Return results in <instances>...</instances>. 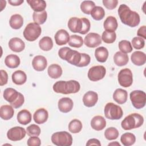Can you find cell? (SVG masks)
Masks as SVG:
<instances>
[{
	"label": "cell",
	"mask_w": 146,
	"mask_h": 146,
	"mask_svg": "<svg viewBox=\"0 0 146 146\" xmlns=\"http://www.w3.org/2000/svg\"><path fill=\"white\" fill-rule=\"evenodd\" d=\"M91 61V58L90 55L86 53H81V60L78 64V67H83L87 66L89 64Z\"/></svg>",
	"instance_id": "46"
},
{
	"label": "cell",
	"mask_w": 146,
	"mask_h": 146,
	"mask_svg": "<svg viewBox=\"0 0 146 146\" xmlns=\"http://www.w3.org/2000/svg\"><path fill=\"white\" fill-rule=\"evenodd\" d=\"M120 141L121 143L125 146L132 145L135 143L136 137L132 133L126 132L121 136Z\"/></svg>",
	"instance_id": "35"
},
{
	"label": "cell",
	"mask_w": 146,
	"mask_h": 146,
	"mask_svg": "<svg viewBox=\"0 0 146 146\" xmlns=\"http://www.w3.org/2000/svg\"><path fill=\"white\" fill-rule=\"evenodd\" d=\"M1 81H0V86H2L6 84L7 83L8 80V75L6 71L3 70H1Z\"/></svg>",
	"instance_id": "51"
},
{
	"label": "cell",
	"mask_w": 146,
	"mask_h": 146,
	"mask_svg": "<svg viewBox=\"0 0 146 146\" xmlns=\"http://www.w3.org/2000/svg\"><path fill=\"white\" fill-rule=\"evenodd\" d=\"M74 103L71 99L67 97L62 98L58 101V106L59 111L63 113H67L71 111Z\"/></svg>",
	"instance_id": "14"
},
{
	"label": "cell",
	"mask_w": 146,
	"mask_h": 146,
	"mask_svg": "<svg viewBox=\"0 0 146 146\" xmlns=\"http://www.w3.org/2000/svg\"><path fill=\"white\" fill-rule=\"evenodd\" d=\"M70 35L68 33L64 30L60 29L58 30L54 36L56 43L58 45L62 46L67 44L70 40Z\"/></svg>",
	"instance_id": "15"
},
{
	"label": "cell",
	"mask_w": 146,
	"mask_h": 146,
	"mask_svg": "<svg viewBox=\"0 0 146 146\" xmlns=\"http://www.w3.org/2000/svg\"><path fill=\"white\" fill-rule=\"evenodd\" d=\"M119 133L117 129L114 127H110L105 130L104 136L108 140L116 139L119 136Z\"/></svg>",
	"instance_id": "41"
},
{
	"label": "cell",
	"mask_w": 146,
	"mask_h": 146,
	"mask_svg": "<svg viewBox=\"0 0 146 146\" xmlns=\"http://www.w3.org/2000/svg\"><path fill=\"white\" fill-rule=\"evenodd\" d=\"M118 14L122 23L129 27H136L140 23V19L139 14L136 11H132L125 4L120 5Z\"/></svg>",
	"instance_id": "1"
},
{
	"label": "cell",
	"mask_w": 146,
	"mask_h": 146,
	"mask_svg": "<svg viewBox=\"0 0 146 146\" xmlns=\"http://www.w3.org/2000/svg\"><path fill=\"white\" fill-rule=\"evenodd\" d=\"M103 5L109 10L115 9L118 3L117 0H103L102 1Z\"/></svg>",
	"instance_id": "49"
},
{
	"label": "cell",
	"mask_w": 146,
	"mask_h": 146,
	"mask_svg": "<svg viewBox=\"0 0 146 146\" xmlns=\"http://www.w3.org/2000/svg\"><path fill=\"white\" fill-rule=\"evenodd\" d=\"M106 73V70L103 66H93L88 71V78L91 81H98L104 77Z\"/></svg>",
	"instance_id": "9"
},
{
	"label": "cell",
	"mask_w": 146,
	"mask_h": 146,
	"mask_svg": "<svg viewBox=\"0 0 146 146\" xmlns=\"http://www.w3.org/2000/svg\"><path fill=\"white\" fill-rule=\"evenodd\" d=\"M91 126L96 131H101L106 126V119L102 116H95L91 121Z\"/></svg>",
	"instance_id": "19"
},
{
	"label": "cell",
	"mask_w": 146,
	"mask_h": 146,
	"mask_svg": "<svg viewBox=\"0 0 146 146\" xmlns=\"http://www.w3.org/2000/svg\"><path fill=\"white\" fill-rule=\"evenodd\" d=\"M104 115L106 118L110 120H119L123 115L121 108L113 103H108L104 107Z\"/></svg>",
	"instance_id": "6"
},
{
	"label": "cell",
	"mask_w": 146,
	"mask_h": 146,
	"mask_svg": "<svg viewBox=\"0 0 146 146\" xmlns=\"http://www.w3.org/2000/svg\"><path fill=\"white\" fill-rule=\"evenodd\" d=\"M17 120L19 123L26 125L31 121V114L27 110H22L17 114Z\"/></svg>",
	"instance_id": "23"
},
{
	"label": "cell",
	"mask_w": 146,
	"mask_h": 146,
	"mask_svg": "<svg viewBox=\"0 0 146 146\" xmlns=\"http://www.w3.org/2000/svg\"><path fill=\"white\" fill-rule=\"evenodd\" d=\"M52 88L53 90L56 93L70 94L78 92L80 90V85L78 81L74 80H60L55 83Z\"/></svg>",
	"instance_id": "2"
},
{
	"label": "cell",
	"mask_w": 146,
	"mask_h": 146,
	"mask_svg": "<svg viewBox=\"0 0 146 146\" xmlns=\"http://www.w3.org/2000/svg\"><path fill=\"white\" fill-rule=\"evenodd\" d=\"M144 123L143 116L139 113H133L126 116L121 121V127L125 130H130L140 127Z\"/></svg>",
	"instance_id": "3"
},
{
	"label": "cell",
	"mask_w": 146,
	"mask_h": 146,
	"mask_svg": "<svg viewBox=\"0 0 146 146\" xmlns=\"http://www.w3.org/2000/svg\"><path fill=\"white\" fill-rule=\"evenodd\" d=\"M32 66L35 70L42 71L45 70L47 66V59L42 55H36L33 59Z\"/></svg>",
	"instance_id": "13"
},
{
	"label": "cell",
	"mask_w": 146,
	"mask_h": 146,
	"mask_svg": "<svg viewBox=\"0 0 146 146\" xmlns=\"http://www.w3.org/2000/svg\"><path fill=\"white\" fill-rule=\"evenodd\" d=\"M75 51V50H73L68 47H64L59 49L58 51V55L62 59L68 62L71 59Z\"/></svg>",
	"instance_id": "33"
},
{
	"label": "cell",
	"mask_w": 146,
	"mask_h": 146,
	"mask_svg": "<svg viewBox=\"0 0 146 146\" xmlns=\"http://www.w3.org/2000/svg\"><path fill=\"white\" fill-rule=\"evenodd\" d=\"M14 111L11 106L3 105L0 108V116L3 120L10 119L14 115Z\"/></svg>",
	"instance_id": "24"
},
{
	"label": "cell",
	"mask_w": 146,
	"mask_h": 146,
	"mask_svg": "<svg viewBox=\"0 0 146 146\" xmlns=\"http://www.w3.org/2000/svg\"><path fill=\"white\" fill-rule=\"evenodd\" d=\"M26 133L29 136H38L40 133V128L38 125L33 124L27 127Z\"/></svg>",
	"instance_id": "44"
},
{
	"label": "cell",
	"mask_w": 146,
	"mask_h": 146,
	"mask_svg": "<svg viewBox=\"0 0 146 146\" xmlns=\"http://www.w3.org/2000/svg\"><path fill=\"white\" fill-rule=\"evenodd\" d=\"M81 19H82L83 25H82V29L81 31L80 32V34L83 35V34H86L89 31L91 27V24H90V21L86 18H82Z\"/></svg>",
	"instance_id": "47"
},
{
	"label": "cell",
	"mask_w": 146,
	"mask_h": 146,
	"mask_svg": "<svg viewBox=\"0 0 146 146\" xmlns=\"http://www.w3.org/2000/svg\"><path fill=\"white\" fill-rule=\"evenodd\" d=\"M19 93L13 88H7L3 92V98L10 104L17 100Z\"/></svg>",
	"instance_id": "25"
},
{
	"label": "cell",
	"mask_w": 146,
	"mask_h": 146,
	"mask_svg": "<svg viewBox=\"0 0 146 146\" xmlns=\"http://www.w3.org/2000/svg\"><path fill=\"white\" fill-rule=\"evenodd\" d=\"M98 100V95L96 92L89 91L87 92L83 97V102L85 106L91 107L94 106Z\"/></svg>",
	"instance_id": "12"
},
{
	"label": "cell",
	"mask_w": 146,
	"mask_h": 146,
	"mask_svg": "<svg viewBox=\"0 0 146 146\" xmlns=\"http://www.w3.org/2000/svg\"><path fill=\"white\" fill-rule=\"evenodd\" d=\"M130 100L133 106L136 109L143 108L146 103V94L141 90H135L130 93Z\"/></svg>",
	"instance_id": "7"
},
{
	"label": "cell",
	"mask_w": 146,
	"mask_h": 146,
	"mask_svg": "<svg viewBox=\"0 0 146 146\" xmlns=\"http://www.w3.org/2000/svg\"><path fill=\"white\" fill-rule=\"evenodd\" d=\"M9 47L11 50L16 52L22 51L25 47V42L19 38H13L9 42Z\"/></svg>",
	"instance_id": "16"
},
{
	"label": "cell",
	"mask_w": 146,
	"mask_h": 146,
	"mask_svg": "<svg viewBox=\"0 0 146 146\" xmlns=\"http://www.w3.org/2000/svg\"><path fill=\"white\" fill-rule=\"evenodd\" d=\"M9 24L12 29L16 30L19 29L23 25V19L22 17L18 14H14L10 18Z\"/></svg>",
	"instance_id": "30"
},
{
	"label": "cell",
	"mask_w": 146,
	"mask_h": 146,
	"mask_svg": "<svg viewBox=\"0 0 146 146\" xmlns=\"http://www.w3.org/2000/svg\"><path fill=\"white\" fill-rule=\"evenodd\" d=\"M119 48L123 53L127 54L131 52L132 50V46L130 42L127 40H122L119 42Z\"/></svg>",
	"instance_id": "42"
},
{
	"label": "cell",
	"mask_w": 146,
	"mask_h": 146,
	"mask_svg": "<svg viewBox=\"0 0 146 146\" xmlns=\"http://www.w3.org/2000/svg\"><path fill=\"white\" fill-rule=\"evenodd\" d=\"M83 39L82 36L77 35H72L70 37L69 46L76 48H79L83 46Z\"/></svg>",
	"instance_id": "39"
},
{
	"label": "cell",
	"mask_w": 146,
	"mask_h": 146,
	"mask_svg": "<svg viewBox=\"0 0 146 146\" xmlns=\"http://www.w3.org/2000/svg\"><path fill=\"white\" fill-rule=\"evenodd\" d=\"M24 102H25L24 96L21 93H19V95L18 98L17 99V100L14 101L13 103H10V105L14 108H18L23 105V104L24 103Z\"/></svg>",
	"instance_id": "48"
},
{
	"label": "cell",
	"mask_w": 146,
	"mask_h": 146,
	"mask_svg": "<svg viewBox=\"0 0 146 146\" xmlns=\"http://www.w3.org/2000/svg\"><path fill=\"white\" fill-rule=\"evenodd\" d=\"M95 56L96 60L101 63L105 62L108 57V51L104 47H99L95 51Z\"/></svg>",
	"instance_id": "29"
},
{
	"label": "cell",
	"mask_w": 146,
	"mask_h": 146,
	"mask_svg": "<svg viewBox=\"0 0 146 146\" xmlns=\"http://www.w3.org/2000/svg\"><path fill=\"white\" fill-rule=\"evenodd\" d=\"M9 3L12 6H19L23 3V0H9Z\"/></svg>",
	"instance_id": "54"
},
{
	"label": "cell",
	"mask_w": 146,
	"mask_h": 146,
	"mask_svg": "<svg viewBox=\"0 0 146 146\" xmlns=\"http://www.w3.org/2000/svg\"><path fill=\"white\" fill-rule=\"evenodd\" d=\"M27 2L35 12L43 11L46 7V3L43 0H27Z\"/></svg>",
	"instance_id": "27"
},
{
	"label": "cell",
	"mask_w": 146,
	"mask_h": 146,
	"mask_svg": "<svg viewBox=\"0 0 146 146\" xmlns=\"http://www.w3.org/2000/svg\"><path fill=\"white\" fill-rule=\"evenodd\" d=\"M12 80L17 85H22L24 84L27 80V75L26 73L22 70L15 71L12 74Z\"/></svg>",
	"instance_id": "26"
},
{
	"label": "cell",
	"mask_w": 146,
	"mask_h": 146,
	"mask_svg": "<svg viewBox=\"0 0 146 146\" xmlns=\"http://www.w3.org/2000/svg\"><path fill=\"white\" fill-rule=\"evenodd\" d=\"M115 63L118 66H123L127 64L129 60L128 56L121 51H117L113 56Z\"/></svg>",
	"instance_id": "32"
},
{
	"label": "cell",
	"mask_w": 146,
	"mask_h": 146,
	"mask_svg": "<svg viewBox=\"0 0 146 146\" xmlns=\"http://www.w3.org/2000/svg\"><path fill=\"white\" fill-rule=\"evenodd\" d=\"M117 79L119 84L124 87L131 86L133 82L132 72L129 68L121 70L117 75Z\"/></svg>",
	"instance_id": "8"
},
{
	"label": "cell",
	"mask_w": 146,
	"mask_h": 146,
	"mask_svg": "<svg viewBox=\"0 0 146 146\" xmlns=\"http://www.w3.org/2000/svg\"><path fill=\"white\" fill-rule=\"evenodd\" d=\"M47 17V14L46 11L44 10L40 12H35L34 11L33 14V21L35 23H37L38 25H42L43 24Z\"/></svg>",
	"instance_id": "36"
},
{
	"label": "cell",
	"mask_w": 146,
	"mask_h": 146,
	"mask_svg": "<svg viewBox=\"0 0 146 146\" xmlns=\"http://www.w3.org/2000/svg\"><path fill=\"white\" fill-rule=\"evenodd\" d=\"M95 7V4L92 1H84L80 5L81 10L83 13L86 14H90Z\"/></svg>",
	"instance_id": "40"
},
{
	"label": "cell",
	"mask_w": 146,
	"mask_h": 146,
	"mask_svg": "<svg viewBox=\"0 0 146 146\" xmlns=\"http://www.w3.org/2000/svg\"><path fill=\"white\" fill-rule=\"evenodd\" d=\"M102 39L106 43H113L116 38V34L115 32L104 31L102 35Z\"/></svg>",
	"instance_id": "43"
},
{
	"label": "cell",
	"mask_w": 146,
	"mask_h": 146,
	"mask_svg": "<svg viewBox=\"0 0 146 146\" xmlns=\"http://www.w3.org/2000/svg\"><path fill=\"white\" fill-rule=\"evenodd\" d=\"M27 144L29 146H39L41 144V141L38 136H31L28 139Z\"/></svg>",
	"instance_id": "50"
},
{
	"label": "cell",
	"mask_w": 146,
	"mask_h": 146,
	"mask_svg": "<svg viewBox=\"0 0 146 146\" xmlns=\"http://www.w3.org/2000/svg\"><path fill=\"white\" fill-rule=\"evenodd\" d=\"M92 18L96 21L102 19L105 15L104 9L101 6H95L90 14Z\"/></svg>",
	"instance_id": "38"
},
{
	"label": "cell",
	"mask_w": 146,
	"mask_h": 146,
	"mask_svg": "<svg viewBox=\"0 0 146 146\" xmlns=\"http://www.w3.org/2000/svg\"><path fill=\"white\" fill-rule=\"evenodd\" d=\"M47 73L51 78L57 79L62 75V69L59 65L57 64H52L48 67Z\"/></svg>",
	"instance_id": "28"
},
{
	"label": "cell",
	"mask_w": 146,
	"mask_h": 146,
	"mask_svg": "<svg viewBox=\"0 0 146 146\" xmlns=\"http://www.w3.org/2000/svg\"><path fill=\"white\" fill-rule=\"evenodd\" d=\"M52 143L57 146H70L72 143V137L66 131L54 133L51 137Z\"/></svg>",
	"instance_id": "4"
},
{
	"label": "cell",
	"mask_w": 146,
	"mask_h": 146,
	"mask_svg": "<svg viewBox=\"0 0 146 146\" xmlns=\"http://www.w3.org/2000/svg\"><path fill=\"white\" fill-rule=\"evenodd\" d=\"M82 123L79 120L73 119L68 124V129L71 133H77L82 130Z\"/></svg>",
	"instance_id": "37"
},
{
	"label": "cell",
	"mask_w": 146,
	"mask_h": 146,
	"mask_svg": "<svg viewBox=\"0 0 146 146\" xmlns=\"http://www.w3.org/2000/svg\"><path fill=\"white\" fill-rule=\"evenodd\" d=\"M132 62L136 66H142L146 61L145 54L142 51H136L132 53L131 56Z\"/></svg>",
	"instance_id": "21"
},
{
	"label": "cell",
	"mask_w": 146,
	"mask_h": 146,
	"mask_svg": "<svg viewBox=\"0 0 146 146\" xmlns=\"http://www.w3.org/2000/svg\"><path fill=\"white\" fill-rule=\"evenodd\" d=\"M127 92L125 90L121 88L116 89L113 94V100L119 104L125 103L127 100Z\"/></svg>",
	"instance_id": "20"
},
{
	"label": "cell",
	"mask_w": 146,
	"mask_h": 146,
	"mask_svg": "<svg viewBox=\"0 0 146 146\" xmlns=\"http://www.w3.org/2000/svg\"><path fill=\"white\" fill-rule=\"evenodd\" d=\"M40 48L43 51H49L53 47V42L50 36H44L39 42Z\"/></svg>",
	"instance_id": "34"
},
{
	"label": "cell",
	"mask_w": 146,
	"mask_h": 146,
	"mask_svg": "<svg viewBox=\"0 0 146 146\" xmlns=\"http://www.w3.org/2000/svg\"><path fill=\"white\" fill-rule=\"evenodd\" d=\"M5 63L7 67L10 68H15L20 64V59L18 56L14 54L7 55L5 59Z\"/></svg>",
	"instance_id": "31"
},
{
	"label": "cell",
	"mask_w": 146,
	"mask_h": 146,
	"mask_svg": "<svg viewBox=\"0 0 146 146\" xmlns=\"http://www.w3.org/2000/svg\"><path fill=\"white\" fill-rule=\"evenodd\" d=\"M48 113L44 108H39L34 113L33 119L34 121L39 124L44 123L48 119Z\"/></svg>",
	"instance_id": "17"
},
{
	"label": "cell",
	"mask_w": 146,
	"mask_h": 146,
	"mask_svg": "<svg viewBox=\"0 0 146 146\" xmlns=\"http://www.w3.org/2000/svg\"><path fill=\"white\" fill-rule=\"evenodd\" d=\"M84 42L87 47L94 48L102 43V38L99 34L90 33L85 36Z\"/></svg>",
	"instance_id": "11"
},
{
	"label": "cell",
	"mask_w": 146,
	"mask_h": 146,
	"mask_svg": "<svg viewBox=\"0 0 146 146\" xmlns=\"http://www.w3.org/2000/svg\"><path fill=\"white\" fill-rule=\"evenodd\" d=\"M119 145V146H120V144L117 143V141H115V142H112V143H111L110 144H108V145Z\"/></svg>",
	"instance_id": "55"
},
{
	"label": "cell",
	"mask_w": 146,
	"mask_h": 146,
	"mask_svg": "<svg viewBox=\"0 0 146 146\" xmlns=\"http://www.w3.org/2000/svg\"><path fill=\"white\" fill-rule=\"evenodd\" d=\"M92 145L100 146L101 143L99 141V140L96 139H91L88 140L87 143H86V145L89 146V145Z\"/></svg>",
	"instance_id": "53"
},
{
	"label": "cell",
	"mask_w": 146,
	"mask_h": 146,
	"mask_svg": "<svg viewBox=\"0 0 146 146\" xmlns=\"http://www.w3.org/2000/svg\"><path fill=\"white\" fill-rule=\"evenodd\" d=\"M132 46H133L136 50H140L143 48L145 45V40L141 37L136 36L134 37L132 39Z\"/></svg>",
	"instance_id": "45"
},
{
	"label": "cell",
	"mask_w": 146,
	"mask_h": 146,
	"mask_svg": "<svg viewBox=\"0 0 146 146\" xmlns=\"http://www.w3.org/2000/svg\"><path fill=\"white\" fill-rule=\"evenodd\" d=\"M82 21L81 18L78 17H72L68 22V27L69 29L73 33H79L82 29Z\"/></svg>",
	"instance_id": "18"
},
{
	"label": "cell",
	"mask_w": 146,
	"mask_h": 146,
	"mask_svg": "<svg viewBox=\"0 0 146 146\" xmlns=\"http://www.w3.org/2000/svg\"><path fill=\"white\" fill-rule=\"evenodd\" d=\"M42 29L36 23H30L25 27L23 31V36L30 42L35 40L40 35Z\"/></svg>",
	"instance_id": "5"
},
{
	"label": "cell",
	"mask_w": 146,
	"mask_h": 146,
	"mask_svg": "<svg viewBox=\"0 0 146 146\" xmlns=\"http://www.w3.org/2000/svg\"><path fill=\"white\" fill-rule=\"evenodd\" d=\"M103 26L106 30L105 31L115 32L118 26L116 19L113 16H108L104 21Z\"/></svg>",
	"instance_id": "22"
},
{
	"label": "cell",
	"mask_w": 146,
	"mask_h": 146,
	"mask_svg": "<svg viewBox=\"0 0 146 146\" xmlns=\"http://www.w3.org/2000/svg\"><path fill=\"white\" fill-rule=\"evenodd\" d=\"M26 131L24 128L21 127H14L10 128L7 132V138L14 141H19L23 139L26 135Z\"/></svg>",
	"instance_id": "10"
},
{
	"label": "cell",
	"mask_w": 146,
	"mask_h": 146,
	"mask_svg": "<svg viewBox=\"0 0 146 146\" xmlns=\"http://www.w3.org/2000/svg\"><path fill=\"white\" fill-rule=\"evenodd\" d=\"M137 35L141 38H143L144 39H146V26H141L137 30Z\"/></svg>",
	"instance_id": "52"
}]
</instances>
